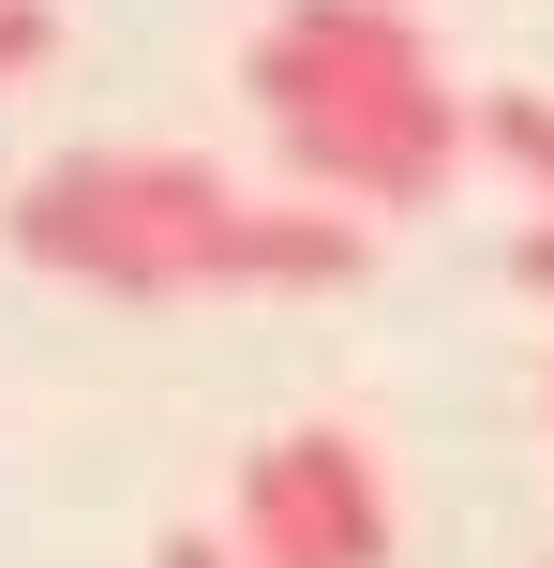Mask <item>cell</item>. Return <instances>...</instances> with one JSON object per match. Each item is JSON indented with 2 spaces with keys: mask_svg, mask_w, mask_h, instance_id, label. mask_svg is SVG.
<instances>
[{
  "mask_svg": "<svg viewBox=\"0 0 554 568\" xmlns=\"http://www.w3.org/2000/svg\"><path fill=\"white\" fill-rule=\"evenodd\" d=\"M30 270L90 284V300H210L240 284V240H255V195H240L210 150H60L30 165V195L0 210Z\"/></svg>",
  "mask_w": 554,
  "mask_h": 568,
  "instance_id": "cell-2",
  "label": "cell"
},
{
  "mask_svg": "<svg viewBox=\"0 0 554 568\" xmlns=\"http://www.w3.org/2000/svg\"><path fill=\"white\" fill-rule=\"evenodd\" d=\"M510 284H525V300H554V225H525V240H510Z\"/></svg>",
  "mask_w": 554,
  "mask_h": 568,
  "instance_id": "cell-6",
  "label": "cell"
},
{
  "mask_svg": "<svg viewBox=\"0 0 554 568\" xmlns=\"http://www.w3.org/2000/svg\"><path fill=\"white\" fill-rule=\"evenodd\" d=\"M46 60H60V16L46 0H0V90H30Z\"/></svg>",
  "mask_w": 554,
  "mask_h": 568,
  "instance_id": "cell-5",
  "label": "cell"
},
{
  "mask_svg": "<svg viewBox=\"0 0 554 568\" xmlns=\"http://www.w3.org/2000/svg\"><path fill=\"white\" fill-rule=\"evenodd\" d=\"M240 90H255L270 150L300 165V195H345L375 225L435 210L480 150V90H450L435 30L405 0H285L240 45Z\"/></svg>",
  "mask_w": 554,
  "mask_h": 568,
  "instance_id": "cell-1",
  "label": "cell"
},
{
  "mask_svg": "<svg viewBox=\"0 0 554 568\" xmlns=\"http://www.w3.org/2000/svg\"><path fill=\"white\" fill-rule=\"evenodd\" d=\"M240 568H390L405 524H390V464L360 419H300L240 464V509H225Z\"/></svg>",
  "mask_w": 554,
  "mask_h": 568,
  "instance_id": "cell-3",
  "label": "cell"
},
{
  "mask_svg": "<svg viewBox=\"0 0 554 568\" xmlns=\"http://www.w3.org/2000/svg\"><path fill=\"white\" fill-rule=\"evenodd\" d=\"M480 150H495L510 180H540V195H554V90H480Z\"/></svg>",
  "mask_w": 554,
  "mask_h": 568,
  "instance_id": "cell-4",
  "label": "cell"
},
{
  "mask_svg": "<svg viewBox=\"0 0 554 568\" xmlns=\"http://www.w3.org/2000/svg\"><path fill=\"white\" fill-rule=\"evenodd\" d=\"M150 568H240V539H195V524H180V539L150 554Z\"/></svg>",
  "mask_w": 554,
  "mask_h": 568,
  "instance_id": "cell-7",
  "label": "cell"
}]
</instances>
